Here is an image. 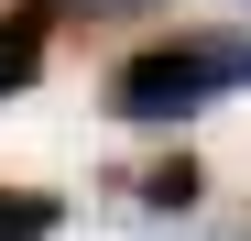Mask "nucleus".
<instances>
[{
    "instance_id": "nucleus-1",
    "label": "nucleus",
    "mask_w": 251,
    "mask_h": 241,
    "mask_svg": "<svg viewBox=\"0 0 251 241\" xmlns=\"http://www.w3.org/2000/svg\"><path fill=\"white\" fill-rule=\"evenodd\" d=\"M229 88H251V33H164L109 66V120H197Z\"/></svg>"
},
{
    "instance_id": "nucleus-2",
    "label": "nucleus",
    "mask_w": 251,
    "mask_h": 241,
    "mask_svg": "<svg viewBox=\"0 0 251 241\" xmlns=\"http://www.w3.org/2000/svg\"><path fill=\"white\" fill-rule=\"evenodd\" d=\"M44 55H55V0H11L0 11V99H22L44 77Z\"/></svg>"
},
{
    "instance_id": "nucleus-3",
    "label": "nucleus",
    "mask_w": 251,
    "mask_h": 241,
    "mask_svg": "<svg viewBox=\"0 0 251 241\" xmlns=\"http://www.w3.org/2000/svg\"><path fill=\"white\" fill-rule=\"evenodd\" d=\"M66 230V197H44V186H0V241H55Z\"/></svg>"
},
{
    "instance_id": "nucleus-4",
    "label": "nucleus",
    "mask_w": 251,
    "mask_h": 241,
    "mask_svg": "<svg viewBox=\"0 0 251 241\" xmlns=\"http://www.w3.org/2000/svg\"><path fill=\"white\" fill-rule=\"evenodd\" d=\"M131 197H142V209H197V197H207V165H197V153H164Z\"/></svg>"
},
{
    "instance_id": "nucleus-5",
    "label": "nucleus",
    "mask_w": 251,
    "mask_h": 241,
    "mask_svg": "<svg viewBox=\"0 0 251 241\" xmlns=\"http://www.w3.org/2000/svg\"><path fill=\"white\" fill-rule=\"evenodd\" d=\"M120 11H153V0H55V22H120Z\"/></svg>"
}]
</instances>
